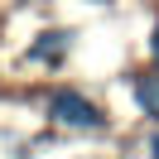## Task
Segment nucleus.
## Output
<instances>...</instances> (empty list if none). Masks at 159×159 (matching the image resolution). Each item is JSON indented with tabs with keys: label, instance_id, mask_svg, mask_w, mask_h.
<instances>
[{
	"label": "nucleus",
	"instance_id": "nucleus-1",
	"mask_svg": "<svg viewBox=\"0 0 159 159\" xmlns=\"http://www.w3.org/2000/svg\"><path fill=\"white\" fill-rule=\"evenodd\" d=\"M48 116L58 120V125H72V130H97L101 120H106L87 97H77V92H58V97L48 101Z\"/></svg>",
	"mask_w": 159,
	"mask_h": 159
},
{
	"label": "nucleus",
	"instance_id": "nucleus-4",
	"mask_svg": "<svg viewBox=\"0 0 159 159\" xmlns=\"http://www.w3.org/2000/svg\"><path fill=\"white\" fill-rule=\"evenodd\" d=\"M149 48H154V58H159V24H154V43H149Z\"/></svg>",
	"mask_w": 159,
	"mask_h": 159
},
{
	"label": "nucleus",
	"instance_id": "nucleus-2",
	"mask_svg": "<svg viewBox=\"0 0 159 159\" xmlns=\"http://www.w3.org/2000/svg\"><path fill=\"white\" fill-rule=\"evenodd\" d=\"M68 48H72V34H63V29H53V34H43V39L34 43L29 53H34V58H39V63H58V58H63V53H68Z\"/></svg>",
	"mask_w": 159,
	"mask_h": 159
},
{
	"label": "nucleus",
	"instance_id": "nucleus-5",
	"mask_svg": "<svg viewBox=\"0 0 159 159\" xmlns=\"http://www.w3.org/2000/svg\"><path fill=\"white\" fill-rule=\"evenodd\" d=\"M149 154H154V159H159V135H154V145H149Z\"/></svg>",
	"mask_w": 159,
	"mask_h": 159
},
{
	"label": "nucleus",
	"instance_id": "nucleus-3",
	"mask_svg": "<svg viewBox=\"0 0 159 159\" xmlns=\"http://www.w3.org/2000/svg\"><path fill=\"white\" fill-rule=\"evenodd\" d=\"M135 101L145 106V116H154V120H159V72L135 77Z\"/></svg>",
	"mask_w": 159,
	"mask_h": 159
}]
</instances>
